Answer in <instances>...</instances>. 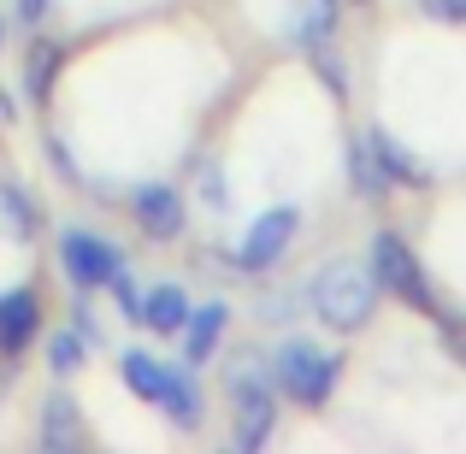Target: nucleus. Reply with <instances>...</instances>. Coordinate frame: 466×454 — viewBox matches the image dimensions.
<instances>
[{"mask_svg": "<svg viewBox=\"0 0 466 454\" xmlns=\"http://www.w3.org/2000/svg\"><path fill=\"white\" fill-rule=\"evenodd\" d=\"M71 330H77L83 342H106V330H101V318H95L89 301H71Z\"/></svg>", "mask_w": 466, "mask_h": 454, "instance_id": "nucleus-20", "label": "nucleus"}, {"mask_svg": "<svg viewBox=\"0 0 466 454\" xmlns=\"http://www.w3.org/2000/svg\"><path fill=\"white\" fill-rule=\"evenodd\" d=\"M366 266H372L378 289L401 296L408 307H420V313H437V318H449L443 307H437V296H431V277H425L420 254H413L408 242L396 237V230H378V237H372V254H366Z\"/></svg>", "mask_w": 466, "mask_h": 454, "instance_id": "nucleus-5", "label": "nucleus"}, {"mask_svg": "<svg viewBox=\"0 0 466 454\" xmlns=\"http://www.w3.org/2000/svg\"><path fill=\"white\" fill-rule=\"evenodd\" d=\"M266 372H272V384L284 389L289 401H301V408H325L342 366H337V354H325L319 342L289 337V342H278V354L266 360Z\"/></svg>", "mask_w": 466, "mask_h": 454, "instance_id": "nucleus-2", "label": "nucleus"}, {"mask_svg": "<svg viewBox=\"0 0 466 454\" xmlns=\"http://www.w3.org/2000/svg\"><path fill=\"white\" fill-rule=\"evenodd\" d=\"M260 318H266V325L296 318V289H266V296H260Z\"/></svg>", "mask_w": 466, "mask_h": 454, "instance_id": "nucleus-19", "label": "nucleus"}, {"mask_svg": "<svg viewBox=\"0 0 466 454\" xmlns=\"http://www.w3.org/2000/svg\"><path fill=\"white\" fill-rule=\"evenodd\" d=\"M230 325V307L225 301H207V307H189V325H183V360L189 366H207Z\"/></svg>", "mask_w": 466, "mask_h": 454, "instance_id": "nucleus-9", "label": "nucleus"}, {"mask_svg": "<svg viewBox=\"0 0 466 454\" xmlns=\"http://www.w3.org/2000/svg\"><path fill=\"white\" fill-rule=\"evenodd\" d=\"M118 372H125L130 396H137V401H148V408H166L177 425H195V419H201V389H195L183 372L159 366L154 354H142V348L118 354Z\"/></svg>", "mask_w": 466, "mask_h": 454, "instance_id": "nucleus-3", "label": "nucleus"}, {"mask_svg": "<svg viewBox=\"0 0 466 454\" xmlns=\"http://www.w3.org/2000/svg\"><path fill=\"white\" fill-rule=\"evenodd\" d=\"M248 366H230V401H237V449H266V437H272L278 425V384L272 372H266V360H254V354H242Z\"/></svg>", "mask_w": 466, "mask_h": 454, "instance_id": "nucleus-4", "label": "nucleus"}, {"mask_svg": "<svg viewBox=\"0 0 466 454\" xmlns=\"http://www.w3.org/2000/svg\"><path fill=\"white\" fill-rule=\"evenodd\" d=\"M18 18L24 24H42L47 18V0H18Z\"/></svg>", "mask_w": 466, "mask_h": 454, "instance_id": "nucleus-23", "label": "nucleus"}, {"mask_svg": "<svg viewBox=\"0 0 466 454\" xmlns=\"http://www.w3.org/2000/svg\"><path fill=\"white\" fill-rule=\"evenodd\" d=\"M142 325L148 330H183L189 325V296H183L177 284H154L148 296H142Z\"/></svg>", "mask_w": 466, "mask_h": 454, "instance_id": "nucleus-12", "label": "nucleus"}, {"mask_svg": "<svg viewBox=\"0 0 466 454\" xmlns=\"http://www.w3.org/2000/svg\"><path fill=\"white\" fill-rule=\"evenodd\" d=\"M0 213H6L18 230H35V207H30V195H24L18 183H0Z\"/></svg>", "mask_w": 466, "mask_h": 454, "instance_id": "nucleus-18", "label": "nucleus"}, {"mask_svg": "<svg viewBox=\"0 0 466 454\" xmlns=\"http://www.w3.org/2000/svg\"><path fill=\"white\" fill-rule=\"evenodd\" d=\"M0 42H6V18H0Z\"/></svg>", "mask_w": 466, "mask_h": 454, "instance_id": "nucleus-24", "label": "nucleus"}, {"mask_svg": "<svg viewBox=\"0 0 466 454\" xmlns=\"http://www.w3.org/2000/svg\"><path fill=\"white\" fill-rule=\"evenodd\" d=\"M59 266L77 289H106L113 272L125 266V254H118V242L95 237V230H59Z\"/></svg>", "mask_w": 466, "mask_h": 454, "instance_id": "nucleus-6", "label": "nucleus"}, {"mask_svg": "<svg viewBox=\"0 0 466 454\" xmlns=\"http://www.w3.org/2000/svg\"><path fill=\"white\" fill-rule=\"evenodd\" d=\"M35 318H42V313H35V296H30V289H12V296H0V348L18 354L24 342L35 337Z\"/></svg>", "mask_w": 466, "mask_h": 454, "instance_id": "nucleus-11", "label": "nucleus"}, {"mask_svg": "<svg viewBox=\"0 0 466 454\" xmlns=\"http://www.w3.org/2000/svg\"><path fill=\"white\" fill-rule=\"evenodd\" d=\"M349 183L366 195V201H378V195L390 189V177L378 171V159H372V148H366V142H354V154H349Z\"/></svg>", "mask_w": 466, "mask_h": 454, "instance_id": "nucleus-15", "label": "nucleus"}, {"mask_svg": "<svg viewBox=\"0 0 466 454\" xmlns=\"http://www.w3.org/2000/svg\"><path fill=\"white\" fill-rule=\"evenodd\" d=\"M130 213H137V225L148 230L154 242H166V237H177V230H183V195L171 189V183H137Z\"/></svg>", "mask_w": 466, "mask_h": 454, "instance_id": "nucleus-8", "label": "nucleus"}, {"mask_svg": "<svg viewBox=\"0 0 466 454\" xmlns=\"http://www.w3.org/2000/svg\"><path fill=\"white\" fill-rule=\"evenodd\" d=\"M330 30H337V0H313V6H308V18L296 24V47L319 54V47L330 42Z\"/></svg>", "mask_w": 466, "mask_h": 454, "instance_id": "nucleus-14", "label": "nucleus"}, {"mask_svg": "<svg viewBox=\"0 0 466 454\" xmlns=\"http://www.w3.org/2000/svg\"><path fill=\"white\" fill-rule=\"evenodd\" d=\"M308 301H313V313H319V325H330V330H360V325H372V313H378V277H372V266H360V260H330L325 272L308 284Z\"/></svg>", "mask_w": 466, "mask_h": 454, "instance_id": "nucleus-1", "label": "nucleus"}, {"mask_svg": "<svg viewBox=\"0 0 466 454\" xmlns=\"http://www.w3.org/2000/svg\"><path fill=\"white\" fill-rule=\"evenodd\" d=\"M366 148H372V159H378V171H384L390 183H408V189H425V183H431V171L420 166V159H413L408 148H401L396 136H390V130H366Z\"/></svg>", "mask_w": 466, "mask_h": 454, "instance_id": "nucleus-10", "label": "nucleus"}, {"mask_svg": "<svg viewBox=\"0 0 466 454\" xmlns=\"http://www.w3.org/2000/svg\"><path fill=\"white\" fill-rule=\"evenodd\" d=\"M47 83H54V47L35 42L30 66H24V89H30V101H47Z\"/></svg>", "mask_w": 466, "mask_h": 454, "instance_id": "nucleus-17", "label": "nucleus"}, {"mask_svg": "<svg viewBox=\"0 0 466 454\" xmlns=\"http://www.w3.org/2000/svg\"><path fill=\"white\" fill-rule=\"evenodd\" d=\"M77 366H83V337L77 330H54V337H47V372L71 378Z\"/></svg>", "mask_w": 466, "mask_h": 454, "instance_id": "nucleus-16", "label": "nucleus"}, {"mask_svg": "<svg viewBox=\"0 0 466 454\" xmlns=\"http://www.w3.org/2000/svg\"><path fill=\"white\" fill-rule=\"evenodd\" d=\"M201 195H207V201H213V207H225V177H218L213 166L201 171Z\"/></svg>", "mask_w": 466, "mask_h": 454, "instance_id": "nucleus-22", "label": "nucleus"}, {"mask_svg": "<svg viewBox=\"0 0 466 454\" xmlns=\"http://www.w3.org/2000/svg\"><path fill=\"white\" fill-rule=\"evenodd\" d=\"M431 18H449V24H466V0H420Z\"/></svg>", "mask_w": 466, "mask_h": 454, "instance_id": "nucleus-21", "label": "nucleus"}, {"mask_svg": "<svg viewBox=\"0 0 466 454\" xmlns=\"http://www.w3.org/2000/svg\"><path fill=\"white\" fill-rule=\"evenodd\" d=\"M296 230H301L296 207H272V213H260L248 225V237L237 242V272H266V266H278L289 254V242H296Z\"/></svg>", "mask_w": 466, "mask_h": 454, "instance_id": "nucleus-7", "label": "nucleus"}, {"mask_svg": "<svg viewBox=\"0 0 466 454\" xmlns=\"http://www.w3.org/2000/svg\"><path fill=\"white\" fill-rule=\"evenodd\" d=\"M77 437H83V425H77V401L54 396V401L42 408V449H77Z\"/></svg>", "mask_w": 466, "mask_h": 454, "instance_id": "nucleus-13", "label": "nucleus"}]
</instances>
